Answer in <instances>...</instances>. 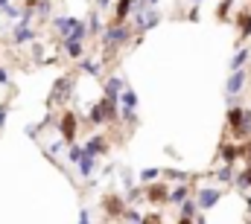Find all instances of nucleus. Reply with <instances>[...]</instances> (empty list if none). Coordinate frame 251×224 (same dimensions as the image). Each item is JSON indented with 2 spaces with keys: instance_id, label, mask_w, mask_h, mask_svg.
<instances>
[{
  "instance_id": "1",
  "label": "nucleus",
  "mask_w": 251,
  "mask_h": 224,
  "mask_svg": "<svg viewBox=\"0 0 251 224\" xmlns=\"http://www.w3.org/2000/svg\"><path fill=\"white\" fill-rule=\"evenodd\" d=\"M131 26L128 23H108L102 32H100V38H102V47L105 50H117V47H126L128 41H131Z\"/></svg>"
},
{
  "instance_id": "2",
  "label": "nucleus",
  "mask_w": 251,
  "mask_h": 224,
  "mask_svg": "<svg viewBox=\"0 0 251 224\" xmlns=\"http://www.w3.org/2000/svg\"><path fill=\"white\" fill-rule=\"evenodd\" d=\"M117 119V102H108V99H100L91 111H88V122L91 125H105V122H114Z\"/></svg>"
},
{
  "instance_id": "3",
  "label": "nucleus",
  "mask_w": 251,
  "mask_h": 224,
  "mask_svg": "<svg viewBox=\"0 0 251 224\" xmlns=\"http://www.w3.org/2000/svg\"><path fill=\"white\" fill-rule=\"evenodd\" d=\"M193 201H196V210H199V213L213 210V207H219V201H222V189H219V186H199V189L193 192Z\"/></svg>"
},
{
  "instance_id": "4",
  "label": "nucleus",
  "mask_w": 251,
  "mask_h": 224,
  "mask_svg": "<svg viewBox=\"0 0 251 224\" xmlns=\"http://www.w3.org/2000/svg\"><path fill=\"white\" fill-rule=\"evenodd\" d=\"M246 85H249V73H246V67H243V70H234V73L228 76V82H225V93H228V102H231V105H237V96L246 90Z\"/></svg>"
},
{
  "instance_id": "5",
  "label": "nucleus",
  "mask_w": 251,
  "mask_h": 224,
  "mask_svg": "<svg viewBox=\"0 0 251 224\" xmlns=\"http://www.w3.org/2000/svg\"><path fill=\"white\" fill-rule=\"evenodd\" d=\"M161 23V15H158V9H143V12H134V32L137 35H143L146 29H155Z\"/></svg>"
},
{
  "instance_id": "6",
  "label": "nucleus",
  "mask_w": 251,
  "mask_h": 224,
  "mask_svg": "<svg viewBox=\"0 0 251 224\" xmlns=\"http://www.w3.org/2000/svg\"><path fill=\"white\" fill-rule=\"evenodd\" d=\"M76 125H79V113L64 111L62 116H59V137H62L67 146L76 143Z\"/></svg>"
},
{
  "instance_id": "7",
  "label": "nucleus",
  "mask_w": 251,
  "mask_h": 224,
  "mask_svg": "<svg viewBox=\"0 0 251 224\" xmlns=\"http://www.w3.org/2000/svg\"><path fill=\"white\" fill-rule=\"evenodd\" d=\"M12 41L21 47V44H29V41H35V29H32V23H24V21H15V26H12Z\"/></svg>"
},
{
  "instance_id": "8",
  "label": "nucleus",
  "mask_w": 251,
  "mask_h": 224,
  "mask_svg": "<svg viewBox=\"0 0 251 224\" xmlns=\"http://www.w3.org/2000/svg\"><path fill=\"white\" fill-rule=\"evenodd\" d=\"M102 210H105V216H111V219H120L123 216V210H126V201H123V195H102Z\"/></svg>"
},
{
  "instance_id": "9",
  "label": "nucleus",
  "mask_w": 251,
  "mask_h": 224,
  "mask_svg": "<svg viewBox=\"0 0 251 224\" xmlns=\"http://www.w3.org/2000/svg\"><path fill=\"white\" fill-rule=\"evenodd\" d=\"M82 149H85L88 155H94V157H102V155L108 152V140H105L102 134H91V137L82 143Z\"/></svg>"
},
{
  "instance_id": "10",
  "label": "nucleus",
  "mask_w": 251,
  "mask_h": 224,
  "mask_svg": "<svg viewBox=\"0 0 251 224\" xmlns=\"http://www.w3.org/2000/svg\"><path fill=\"white\" fill-rule=\"evenodd\" d=\"M143 195H146L152 204H164L167 195H170V183H146V186H143Z\"/></svg>"
},
{
  "instance_id": "11",
  "label": "nucleus",
  "mask_w": 251,
  "mask_h": 224,
  "mask_svg": "<svg viewBox=\"0 0 251 224\" xmlns=\"http://www.w3.org/2000/svg\"><path fill=\"white\" fill-rule=\"evenodd\" d=\"M73 166L79 169V175H82V178L88 180V178H91V175L97 172V157H94V155H88V152L82 149V155L76 157V163H73Z\"/></svg>"
},
{
  "instance_id": "12",
  "label": "nucleus",
  "mask_w": 251,
  "mask_h": 224,
  "mask_svg": "<svg viewBox=\"0 0 251 224\" xmlns=\"http://www.w3.org/2000/svg\"><path fill=\"white\" fill-rule=\"evenodd\" d=\"M126 88V82L120 76H111V79H105V85H102V99H108V102H117V96H120V90Z\"/></svg>"
},
{
  "instance_id": "13",
  "label": "nucleus",
  "mask_w": 251,
  "mask_h": 224,
  "mask_svg": "<svg viewBox=\"0 0 251 224\" xmlns=\"http://www.w3.org/2000/svg\"><path fill=\"white\" fill-rule=\"evenodd\" d=\"M53 21V29L62 35V38H67L73 29H76V23H79V18H70V15H56V18H50Z\"/></svg>"
},
{
  "instance_id": "14",
  "label": "nucleus",
  "mask_w": 251,
  "mask_h": 224,
  "mask_svg": "<svg viewBox=\"0 0 251 224\" xmlns=\"http://www.w3.org/2000/svg\"><path fill=\"white\" fill-rule=\"evenodd\" d=\"M228 128L237 134V140L243 143V105H231L228 108Z\"/></svg>"
},
{
  "instance_id": "15",
  "label": "nucleus",
  "mask_w": 251,
  "mask_h": 224,
  "mask_svg": "<svg viewBox=\"0 0 251 224\" xmlns=\"http://www.w3.org/2000/svg\"><path fill=\"white\" fill-rule=\"evenodd\" d=\"M219 157H222V166H237V160H240V143L237 146L219 143Z\"/></svg>"
},
{
  "instance_id": "16",
  "label": "nucleus",
  "mask_w": 251,
  "mask_h": 224,
  "mask_svg": "<svg viewBox=\"0 0 251 224\" xmlns=\"http://www.w3.org/2000/svg\"><path fill=\"white\" fill-rule=\"evenodd\" d=\"M131 9H134V0H117L114 3V18L111 23H126L131 18Z\"/></svg>"
},
{
  "instance_id": "17",
  "label": "nucleus",
  "mask_w": 251,
  "mask_h": 224,
  "mask_svg": "<svg viewBox=\"0 0 251 224\" xmlns=\"http://www.w3.org/2000/svg\"><path fill=\"white\" fill-rule=\"evenodd\" d=\"M62 47H64V53H67V58H73V61L85 58V41H76V38H64Z\"/></svg>"
},
{
  "instance_id": "18",
  "label": "nucleus",
  "mask_w": 251,
  "mask_h": 224,
  "mask_svg": "<svg viewBox=\"0 0 251 224\" xmlns=\"http://www.w3.org/2000/svg\"><path fill=\"white\" fill-rule=\"evenodd\" d=\"M70 88H73V79L70 76H59L56 85H53V96L50 99H67L70 96Z\"/></svg>"
},
{
  "instance_id": "19",
  "label": "nucleus",
  "mask_w": 251,
  "mask_h": 224,
  "mask_svg": "<svg viewBox=\"0 0 251 224\" xmlns=\"http://www.w3.org/2000/svg\"><path fill=\"white\" fill-rule=\"evenodd\" d=\"M184 198H190V183H176V186L170 189V195H167V201H170L173 207H178Z\"/></svg>"
},
{
  "instance_id": "20",
  "label": "nucleus",
  "mask_w": 251,
  "mask_h": 224,
  "mask_svg": "<svg viewBox=\"0 0 251 224\" xmlns=\"http://www.w3.org/2000/svg\"><path fill=\"white\" fill-rule=\"evenodd\" d=\"M237 32H240V44L251 38V12H243V15H237Z\"/></svg>"
},
{
  "instance_id": "21",
  "label": "nucleus",
  "mask_w": 251,
  "mask_h": 224,
  "mask_svg": "<svg viewBox=\"0 0 251 224\" xmlns=\"http://www.w3.org/2000/svg\"><path fill=\"white\" fill-rule=\"evenodd\" d=\"M249 58H251V50H249V47H240V50L231 56V64H228V70H231V73H234V70H243V67L249 64Z\"/></svg>"
},
{
  "instance_id": "22",
  "label": "nucleus",
  "mask_w": 251,
  "mask_h": 224,
  "mask_svg": "<svg viewBox=\"0 0 251 224\" xmlns=\"http://www.w3.org/2000/svg\"><path fill=\"white\" fill-rule=\"evenodd\" d=\"M117 105H120V108H131V111H137V93H134L128 85L120 90V96H117Z\"/></svg>"
},
{
  "instance_id": "23",
  "label": "nucleus",
  "mask_w": 251,
  "mask_h": 224,
  "mask_svg": "<svg viewBox=\"0 0 251 224\" xmlns=\"http://www.w3.org/2000/svg\"><path fill=\"white\" fill-rule=\"evenodd\" d=\"M234 186L240 189V192H246V189H251V166H243L237 175H234Z\"/></svg>"
},
{
  "instance_id": "24",
  "label": "nucleus",
  "mask_w": 251,
  "mask_h": 224,
  "mask_svg": "<svg viewBox=\"0 0 251 224\" xmlns=\"http://www.w3.org/2000/svg\"><path fill=\"white\" fill-rule=\"evenodd\" d=\"M161 175H164V178H167V180H170V183H173V180H178V183H187L190 178H193V175H190V172H181V169H173V166L161 169Z\"/></svg>"
},
{
  "instance_id": "25",
  "label": "nucleus",
  "mask_w": 251,
  "mask_h": 224,
  "mask_svg": "<svg viewBox=\"0 0 251 224\" xmlns=\"http://www.w3.org/2000/svg\"><path fill=\"white\" fill-rule=\"evenodd\" d=\"M79 70L82 73H88V76H102V70H100V61H94V58H79Z\"/></svg>"
},
{
  "instance_id": "26",
  "label": "nucleus",
  "mask_w": 251,
  "mask_h": 224,
  "mask_svg": "<svg viewBox=\"0 0 251 224\" xmlns=\"http://www.w3.org/2000/svg\"><path fill=\"white\" fill-rule=\"evenodd\" d=\"M158 178H161V169H140V172H137V183H140V186L155 183Z\"/></svg>"
},
{
  "instance_id": "27",
  "label": "nucleus",
  "mask_w": 251,
  "mask_h": 224,
  "mask_svg": "<svg viewBox=\"0 0 251 224\" xmlns=\"http://www.w3.org/2000/svg\"><path fill=\"white\" fill-rule=\"evenodd\" d=\"M50 9H53V3H50V0H38V3H35V9H32V21H35V18L47 21V18H50Z\"/></svg>"
},
{
  "instance_id": "28",
  "label": "nucleus",
  "mask_w": 251,
  "mask_h": 224,
  "mask_svg": "<svg viewBox=\"0 0 251 224\" xmlns=\"http://www.w3.org/2000/svg\"><path fill=\"white\" fill-rule=\"evenodd\" d=\"M85 26H88V32H91V35H100V32H102V21H100V12H97V9L88 15Z\"/></svg>"
},
{
  "instance_id": "29",
  "label": "nucleus",
  "mask_w": 251,
  "mask_h": 224,
  "mask_svg": "<svg viewBox=\"0 0 251 224\" xmlns=\"http://www.w3.org/2000/svg\"><path fill=\"white\" fill-rule=\"evenodd\" d=\"M234 175H237V169L234 166H222V169H216L213 178H216L219 183H234Z\"/></svg>"
},
{
  "instance_id": "30",
  "label": "nucleus",
  "mask_w": 251,
  "mask_h": 224,
  "mask_svg": "<svg viewBox=\"0 0 251 224\" xmlns=\"http://www.w3.org/2000/svg\"><path fill=\"white\" fill-rule=\"evenodd\" d=\"M120 219H123L126 224H140V222H143V213H140V210H134V207H126Z\"/></svg>"
},
{
  "instance_id": "31",
  "label": "nucleus",
  "mask_w": 251,
  "mask_h": 224,
  "mask_svg": "<svg viewBox=\"0 0 251 224\" xmlns=\"http://www.w3.org/2000/svg\"><path fill=\"white\" fill-rule=\"evenodd\" d=\"M178 207H181V219H196V213H199V210H196V201H193V198H184V201H181Z\"/></svg>"
},
{
  "instance_id": "32",
  "label": "nucleus",
  "mask_w": 251,
  "mask_h": 224,
  "mask_svg": "<svg viewBox=\"0 0 251 224\" xmlns=\"http://www.w3.org/2000/svg\"><path fill=\"white\" fill-rule=\"evenodd\" d=\"M117 116H120L123 122H128V125H137V111H131V108H120Z\"/></svg>"
},
{
  "instance_id": "33",
  "label": "nucleus",
  "mask_w": 251,
  "mask_h": 224,
  "mask_svg": "<svg viewBox=\"0 0 251 224\" xmlns=\"http://www.w3.org/2000/svg\"><path fill=\"white\" fill-rule=\"evenodd\" d=\"M3 15H6L9 21H18V18H21V6H15V3H6V6H3Z\"/></svg>"
},
{
  "instance_id": "34",
  "label": "nucleus",
  "mask_w": 251,
  "mask_h": 224,
  "mask_svg": "<svg viewBox=\"0 0 251 224\" xmlns=\"http://www.w3.org/2000/svg\"><path fill=\"white\" fill-rule=\"evenodd\" d=\"M231 6H234V0H222V3H219V9H216V18H219V21H225V18L231 15Z\"/></svg>"
},
{
  "instance_id": "35",
  "label": "nucleus",
  "mask_w": 251,
  "mask_h": 224,
  "mask_svg": "<svg viewBox=\"0 0 251 224\" xmlns=\"http://www.w3.org/2000/svg\"><path fill=\"white\" fill-rule=\"evenodd\" d=\"M0 85H3V88H9V85H12V76H9V67H3V64H0Z\"/></svg>"
},
{
  "instance_id": "36",
  "label": "nucleus",
  "mask_w": 251,
  "mask_h": 224,
  "mask_svg": "<svg viewBox=\"0 0 251 224\" xmlns=\"http://www.w3.org/2000/svg\"><path fill=\"white\" fill-rule=\"evenodd\" d=\"M64 146H67L64 140H62V143L56 140V143H50V146H47V152H50V155H62V152H64Z\"/></svg>"
},
{
  "instance_id": "37",
  "label": "nucleus",
  "mask_w": 251,
  "mask_h": 224,
  "mask_svg": "<svg viewBox=\"0 0 251 224\" xmlns=\"http://www.w3.org/2000/svg\"><path fill=\"white\" fill-rule=\"evenodd\" d=\"M111 3H114V0H94V9H97V12H105V9H111Z\"/></svg>"
},
{
  "instance_id": "38",
  "label": "nucleus",
  "mask_w": 251,
  "mask_h": 224,
  "mask_svg": "<svg viewBox=\"0 0 251 224\" xmlns=\"http://www.w3.org/2000/svg\"><path fill=\"white\" fill-rule=\"evenodd\" d=\"M79 224H91V210H88V207L79 210Z\"/></svg>"
},
{
  "instance_id": "39",
  "label": "nucleus",
  "mask_w": 251,
  "mask_h": 224,
  "mask_svg": "<svg viewBox=\"0 0 251 224\" xmlns=\"http://www.w3.org/2000/svg\"><path fill=\"white\" fill-rule=\"evenodd\" d=\"M187 21H193V23L199 21V6H193V9H190V12H187Z\"/></svg>"
},
{
  "instance_id": "40",
  "label": "nucleus",
  "mask_w": 251,
  "mask_h": 224,
  "mask_svg": "<svg viewBox=\"0 0 251 224\" xmlns=\"http://www.w3.org/2000/svg\"><path fill=\"white\" fill-rule=\"evenodd\" d=\"M140 224H161V219H158V216H143Z\"/></svg>"
},
{
  "instance_id": "41",
  "label": "nucleus",
  "mask_w": 251,
  "mask_h": 224,
  "mask_svg": "<svg viewBox=\"0 0 251 224\" xmlns=\"http://www.w3.org/2000/svg\"><path fill=\"white\" fill-rule=\"evenodd\" d=\"M193 224H207V219H204V213H196V219H193Z\"/></svg>"
},
{
  "instance_id": "42",
  "label": "nucleus",
  "mask_w": 251,
  "mask_h": 224,
  "mask_svg": "<svg viewBox=\"0 0 251 224\" xmlns=\"http://www.w3.org/2000/svg\"><path fill=\"white\" fill-rule=\"evenodd\" d=\"M6 113H9L6 108H0V128H3V122H6Z\"/></svg>"
},
{
  "instance_id": "43",
  "label": "nucleus",
  "mask_w": 251,
  "mask_h": 224,
  "mask_svg": "<svg viewBox=\"0 0 251 224\" xmlns=\"http://www.w3.org/2000/svg\"><path fill=\"white\" fill-rule=\"evenodd\" d=\"M176 224H193V219H178Z\"/></svg>"
},
{
  "instance_id": "44",
  "label": "nucleus",
  "mask_w": 251,
  "mask_h": 224,
  "mask_svg": "<svg viewBox=\"0 0 251 224\" xmlns=\"http://www.w3.org/2000/svg\"><path fill=\"white\" fill-rule=\"evenodd\" d=\"M246 204H249V213H251V195H249V198H246Z\"/></svg>"
},
{
  "instance_id": "45",
  "label": "nucleus",
  "mask_w": 251,
  "mask_h": 224,
  "mask_svg": "<svg viewBox=\"0 0 251 224\" xmlns=\"http://www.w3.org/2000/svg\"><path fill=\"white\" fill-rule=\"evenodd\" d=\"M6 3H12V0H0V9H3V6H6Z\"/></svg>"
},
{
  "instance_id": "46",
  "label": "nucleus",
  "mask_w": 251,
  "mask_h": 224,
  "mask_svg": "<svg viewBox=\"0 0 251 224\" xmlns=\"http://www.w3.org/2000/svg\"><path fill=\"white\" fill-rule=\"evenodd\" d=\"M190 3H193V6H199V3H201V0H190Z\"/></svg>"
}]
</instances>
